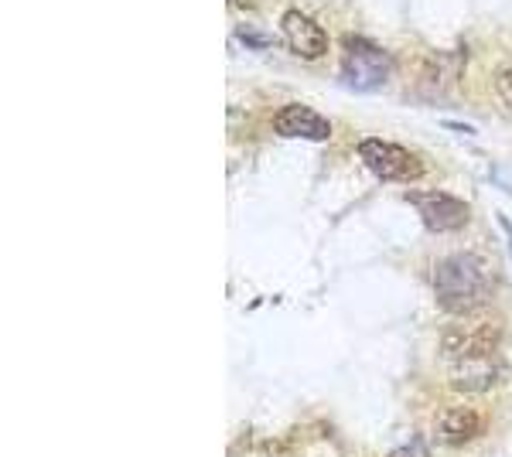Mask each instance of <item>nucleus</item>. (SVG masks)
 Returning <instances> with one entry per match:
<instances>
[{
	"label": "nucleus",
	"instance_id": "nucleus-1",
	"mask_svg": "<svg viewBox=\"0 0 512 457\" xmlns=\"http://www.w3.org/2000/svg\"><path fill=\"white\" fill-rule=\"evenodd\" d=\"M434 297L444 311L468 318L489 304L492 280L472 253H451L434 270Z\"/></svg>",
	"mask_w": 512,
	"mask_h": 457
},
{
	"label": "nucleus",
	"instance_id": "nucleus-2",
	"mask_svg": "<svg viewBox=\"0 0 512 457\" xmlns=\"http://www.w3.org/2000/svg\"><path fill=\"white\" fill-rule=\"evenodd\" d=\"M359 151L362 164L376 174L379 181H396V185H410V181L424 178V161L407 151L400 144H390V140H379V137H366L355 144Z\"/></svg>",
	"mask_w": 512,
	"mask_h": 457
},
{
	"label": "nucleus",
	"instance_id": "nucleus-3",
	"mask_svg": "<svg viewBox=\"0 0 512 457\" xmlns=\"http://www.w3.org/2000/svg\"><path fill=\"white\" fill-rule=\"evenodd\" d=\"M345 62H342V79L352 89H376L383 86L386 72H390V58L379 52L376 45H369L359 35H345Z\"/></svg>",
	"mask_w": 512,
	"mask_h": 457
},
{
	"label": "nucleus",
	"instance_id": "nucleus-4",
	"mask_svg": "<svg viewBox=\"0 0 512 457\" xmlns=\"http://www.w3.org/2000/svg\"><path fill=\"white\" fill-rule=\"evenodd\" d=\"M410 205L417 209L420 222L437 236L441 232H461L472 222L468 202H461L458 195H448V191H417V195H410Z\"/></svg>",
	"mask_w": 512,
	"mask_h": 457
},
{
	"label": "nucleus",
	"instance_id": "nucleus-5",
	"mask_svg": "<svg viewBox=\"0 0 512 457\" xmlns=\"http://www.w3.org/2000/svg\"><path fill=\"white\" fill-rule=\"evenodd\" d=\"M280 31H284L287 48H291L297 58H308V62L325 58L328 45H332L328 31L321 28L308 11H301V7H287V11L280 14Z\"/></svg>",
	"mask_w": 512,
	"mask_h": 457
},
{
	"label": "nucleus",
	"instance_id": "nucleus-6",
	"mask_svg": "<svg viewBox=\"0 0 512 457\" xmlns=\"http://www.w3.org/2000/svg\"><path fill=\"white\" fill-rule=\"evenodd\" d=\"M502 331L495 324H472V328H448L441 338V352L451 362H468V359H495L499 352Z\"/></svg>",
	"mask_w": 512,
	"mask_h": 457
},
{
	"label": "nucleus",
	"instance_id": "nucleus-7",
	"mask_svg": "<svg viewBox=\"0 0 512 457\" xmlns=\"http://www.w3.org/2000/svg\"><path fill=\"white\" fill-rule=\"evenodd\" d=\"M274 130L280 137H301V140H328L332 137V123L321 113H315L311 106L291 103L280 106L274 113Z\"/></svg>",
	"mask_w": 512,
	"mask_h": 457
},
{
	"label": "nucleus",
	"instance_id": "nucleus-8",
	"mask_svg": "<svg viewBox=\"0 0 512 457\" xmlns=\"http://www.w3.org/2000/svg\"><path fill=\"white\" fill-rule=\"evenodd\" d=\"M502 379V369L495 359H468V362H451V382L468 396L489 393L495 382Z\"/></svg>",
	"mask_w": 512,
	"mask_h": 457
},
{
	"label": "nucleus",
	"instance_id": "nucleus-9",
	"mask_svg": "<svg viewBox=\"0 0 512 457\" xmlns=\"http://www.w3.org/2000/svg\"><path fill=\"white\" fill-rule=\"evenodd\" d=\"M482 430H485V420L478 417L475 410H465V406H461V410L444 413V420H441V440H444V444H451V447L472 444Z\"/></svg>",
	"mask_w": 512,
	"mask_h": 457
},
{
	"label": "nucleus",
	"instance_id": "nucleus-10",
	"mask_svg": "<svg viewBox=\"0 0 512 457\" xmlns=\"http://www.w3.org/2000/svg\"><path fill=\"white\" fill-rule=\"evenodd\" d=\"M499 226H502V236H506V243H509V256H512V222L506 219V215H499Z\"/></svg>",
	"mask_w": 512,
	"mask_h": 457
},
{
	"label": "nucleus",
	"instance_id": "nucleus-11",
	"mask_svg": "<svg viewBox=\"0 0 512 457\" xmlns=\"http://www.w3.org/2000/svg\"><path fill=\"white\" fill-rule=\"evenodd\" d=\"M229 4H236V7H253L256 0H229Z\"/></svg>",
	"mask_w": 512,
	"mask_h": 457
}]
</instances>
